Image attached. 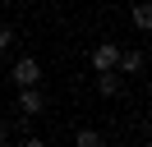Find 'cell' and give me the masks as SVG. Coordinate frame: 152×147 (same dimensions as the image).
<instances>
[{"mask_svg":"<svg viewBox=\"0 0 152 147\" xmlns=\"http://www.w3.org/2000/svg\"><path fill=\"white\" fill-rule=\"evenodd\" d=\"M10 78H14V87H37V83H42V64L32 60V55H23V60H14Z\"/></svg>","mask_w":152,"mask_h":147,"instance_id":"6da1fadb","label":"cell"},{"mask_svg":"<svg viewBox=\"0 0 152 147\" xmlns=\"http://www.w3.org/2000/svg\"><path fill=\"white\" fill-rule=\"evenodd\" d=\"M115 60H120V46H115V41H97L92 46V69L97 74H111Z\"/></svg>","mask_w":152,"mask_h":147,"instance_id":"7a4b0ae2","label":"cell"},{"mask_svg":"<svg viewBox=\"0 0 152 147\" xmlns=\"http://www.w3.org/2000/svg\"><path fill=\"white\" fill-rule=\"evenodd\" d=\"M46 110V97L37 87H19V115H42Z\"/></svg>","mask_w":152,"mask_h":147,"instance_id":"3957f363","label":"cell"},{"mask_svg":"<svg viewBox=\"0 0 152 147\" xmlns=\"http://www.w3.org/2000/svg\"><path fill=\"white\" fill-rule=\"evenodd\" d=\"M115 69H124V74H138V69H143V51H120Z\"/></svg>","mask_w":152,"mask_h":147,"instance_id":"277c9868","label":"cell"},{"mask_svg":"<svg viewBox=\"0 0 152 147\" xmlns=\"http://www.w3.org/2000/svg\"><path fill=\"white\" fill-rule=\"evenodd\" d=\"M97 92H102V97H120V78H115V69H111V74H97Z\"/></svg>","mask_w":152,"mask_h":147,"instance_id":"5b68a950","label":"cell"},{"mask_svg":"<svg viewBox=\"0 0 152 147\" xmlns=\"http://www.w3.org/2000/svg\"><path fill=\"white\" fill-rule=\"evenodd\" d=\"M134 28H138V32H148V28H152V9L143 5V0L134 5Z\"/></svg>","mask_w":152,"mask_h":147,"instance_id":"8992f818","label":"cell"},{"mask_svg":"<svg viewBox=\"0 0 152 147\" xmlns=\"http://www.w3.org/2000/svg\"><path fill=\"white\" fill-rule=\"evenodd\" d=\"M74 147H102V133H97V129H78V133H74Z\"/></svg>","mask_w":152,"mask_h":147,"instance_id":"52a82bcc","label":"cell"},{"mask_svg":"<svg viewBox=\"0 0 152 147\" xmlns=\"http://www.w3.org/2000/svg\"><path fill=\"white\" fill-rule=\"evenodd\" d=\"M10 46H14V28H10V23H0V55L10 51Z\"/></svg>","mask_w":152,"mask_h":147,"instance_id":"ba28073f","label":"cell"},{"mask_svg":"<svg viewBox=\"0 0 152 147\" xmlns=\"http://www.w3.org/2000/svg\"><path fill=\"white\" fill-rule=\"evenodd\" d=\"M10 143V124H5V119H0V147Z\"/></svg>","mask_w":152,"mask_h":147,"instance_id":"9c48e42d","label":"cell"},{"mask_svg":"<svg viewBox=\"0 0 152 147\" xmlns=\"http://www.w3.org/2000/svg\"><path fill=\"white\" fill-rule=\"evenodd\" d=\"M19 147H46V143H42V138H23Z\"/></svg>","mask_w":152,"mask_h":147,"instance_id":"30bf717a","label":"cell"}]
</instances>
